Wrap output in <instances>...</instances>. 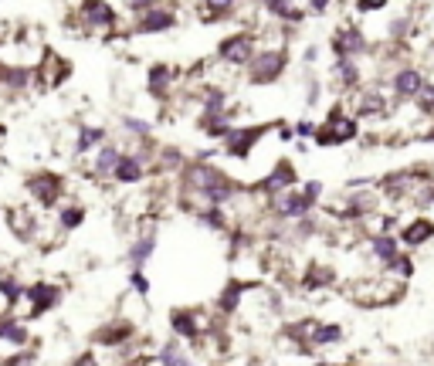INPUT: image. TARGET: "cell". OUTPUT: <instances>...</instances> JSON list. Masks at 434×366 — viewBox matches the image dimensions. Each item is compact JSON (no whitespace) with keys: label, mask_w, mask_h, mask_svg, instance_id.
<instances>
[{"label":"cell","mask_w":434,"mask_h":366,"mask_svg":"<svg viewBox=\"0 0 434 366\" xmlns=\"http://www.w3.org/2000/svg\"><path fill=\"white\" fill-rule=\"evenodd\" d=\"M241 197L237 180H231L217 163L190 160L180 170V207L184 210H204V207H228Z\"/></svg>","instance_id":"obj_1"},{"label":"cell","mask_w":434,"mask_h":366,"mask_svg":"<svg viewBox=\"0 0 434 366\" xmlns=\"http://www.w3.org/2000/svg\"><path fill=\"white\" fill-rule=\"evenodd\" d=\"M356 136H359V119L346 112L343 102H336V105L329 109L326 122L316 125L313 143H316V146H343V143H353Z\"/></svg>","instance_id":"obj_2"},{"label":"cell","mask_w":434,"mask_h":366,"mask_svg":"<svg viewBox=\"0 0 434 366\" xmlns=\"http://www.w3.org/2000/svg\"><path fill=\"white\" fill-rule=\"evenodd\" d=\"M391 112V99L380 92V88H356V105H353V116L356 119H377V116H387Z\"/></svg>","instance_id":"obj_14"},{"label":"cell","mask_w":434,"mask_h":366,"mask_svg":"<svg viewBox=\"0 0 434 366\" xmlns=\"http://www.w3.org/2000/svg\"><path fill=\"white\" fill-rule=\"evenodd\" d=\"M387 272H391L394 278H400V282H407V278L414 275V258L400 251V258H397V261H394V265H391V268H387Z\"/></svg>","instance_id":"obj_41"},{"label":"cell","mask_w":434,"mask_h":366,"mask_svg":"<svg viewBox=\"0 0 434 366\" xmlns=\"http://www.w3.org/2000/svg\"><path fill=\"white\" fill-rule=\"evenodd\" d=\"M184 153H180V150H177V146H163V150H159L157 153V170L159 173H170V170H177V173H180V170H184Z\"/></svg>","instance_id":"obj_33"},{"label":"cell","mask_w":434,"mask_h":366,"mask_svg":"<svg viewBox=\"0 0 434 366\" xmlns=\"http://www.w3.org/2000/svg\"><path fill=\"white\" fill-rule=\"evenodd\" d=\"M268 122H258V125H235L228 136H224V156L228 160H248L255 153V146L268 136Z\"/></svg>","instance_id":"obj_4"},{"label":"cell","mask_w":434,"mask_h":366,"mask_svg":"<svg viewBox=\"0 0 434 366\" xmlns=\"http://www.w3.org/2000/svg\"><path fill=\"white\" fill-rule=\"evenodd\" d=\"M72 366H99V360H95L92 353H81V356H79V360H75Z\"/></svg>","instance_id":"obj_50"},{"label":"cell","mask_w":434,"mask_h":366,"mask_svg":"<svg viewBox=\"0 0 434 366\" xmlns=\"http://www.w3.org/2000/svg\"><path fill=\"white\" fill-rule=\"evenodd\" d=\"M244 292H248V285L241 282V278H231V282L224 285V292L217 295V312H224V316L237 312V305H241Z\"/></svg>","instance_id":"obj_26"},{"label":"cell","mask_w":434,"mask_h":366,"mask_svg":"<svg viewBox=\"0 0 434 366\" xmlns=\"http://www.w3.org/2000/svg\"><path fill=\"white\" fill-rule=\"evenodd\" d=\"M34 68H7V79H3V88H10V92H24V88H31V81H34Z\"/></svg>","instance_id":"obj_32"},{"label":"cell","mask_w":434,"mask_h":366,"mask_svg":"<svg viewBox=\"0 0 434 366\" xmlns=\"http://www.w3.org/2000/svg\"><path fill=\"white\" fill-rule=\"evenodd\" d=\"M391 0H356V10L359 14H377V10H384Z\"/></svg>","instance_id":"obj_45"},{"label":"cell","mask_w":434,"mask_h":366,"mask_svg":"<svg viewBox=\"0 0 434 366\" xmlns=\"http://www.w3.org/2000/svg\"><path fill=\"white\" fill-rule=\"evenodd\" d=\"M119 156H122V150H119L116 143H102V146L95 150V156H92V173H95V176H112Z\"/></svg>","instance_id":"obj_20"},{"label":"cell","mask_w":434,"mask_h":366,"mask_svg":"<svg viewBox=\"0 0 434 366\" xmlns=\"http://www.w3.org/2000/svg\"><path fill=\"white\" fill-rule=\"evenodd\" d=\"M333 54L336 58H359V54H366L370 51V41H366V34L356 28V24H343L336 34H333Z\"/></svg>","instance_id":"obj_9"},{"label":"cell","mask_w":434,"mask_h":366,"mask_svg":"<svg viewBox=\"0 0 434 366\" xmlns=\"http://www.w3.org/2000/svg\"><path fill=\"white\" fill-rule=\"evenodd\" d=\"M397 238L404 247H424V244L434 238V217L428 214H417L414 221H407L400 231H397Z\"/></svg>","instance_id":"obj_17"},{"label":"cell","mask_w":434,"mask_h":366,"mask_svg":"<svg viewBox=\"0 0 434 366\" xmlns=\"http://www.w3.org/2000/svg\"><path fill=\"white\" fill-rule=\"evenodd\" d=\"M122 125H126V132L129 136H136V139H150V132H153V125L146 119H136V116H122Z\"/></svg>","instance_id":"obj_40"},{"label":"cell","mask_w":434,"mask_h":366,"mask_svg":"<svg viewBox=\"0 0 434 366\" xmlns=\"http://www.w3.org/2000/svg\"><path fill=\"white\" fill-rule=\"evenodd\" d=\"M370 241H366V247H370V254L384 265V272L394 265L397 258H400V251H404V244H400V238H397L394 231H377V234H366Z\"/></svg>","instance_id":"obj_15"},{"label":"cell","mask_w":434,"mask_h":366,"mask_svg":"<svg viewBox=\"0 0 434 366\" xmlns=\"http://www.w3.org/2000/svg\"><path fill=\"white\" fill-rule=\"evenodd\" d=\"M79 17L85 28H99V31H112L119 21L116 7L109 0H81L79 3Z\"/></svg>","instance_id":"obj_10"},{"label":"cell","mask_w":434,"mask_h":366,"mask_svg":"<svg viewBox=\"0 0 434 366\" xmlns=\"http://www.w3.org/2000/svg\"><path fill=\"white\" fill-rule=\"evenodd\" d=\"M292 129H295V136H299V139H313V136H316V122H313V119H299Z\"/></svg>","instance_id":"obj_44"},{"label":"cell","mask_w":434,"mask_h":366,"mask_svg":"<svg viewBox=\"0 0 434 366\" xmlns=\"http://www.w3.org/2000/svg\"><path fill=\"white\" fill-rule=\"evenodd\" d=\"M258 51V41L251 31H241V34H231L217 44V61L221 65H231V68H244Z\"/></svg>","instance_id":"obj_5"},{"label":"cell","mask_w":434,"mask_h":366,"mask_svg":"<svg viewBox=\"0 0 434 366\" xmlns=\"http://www.w3.org/2000/svg\"><path fill=\"white\" fill-rule=\"evenodd\" d=\"M299 183V173H295V163L292 160H278L268 173H265V180H262V194L265 197H275V194H285V190H292Z\"/></svg>","instance_id":"obj_13"},{"label":"cell","mask_w":434,"mask_h":366,"mask_svg":"<svg viewBox=\"0 0 434 366\" xmlns=\"http://www.w3.org/2000/svg\"><path fill=\"white\" fill-rule=\"evenodd\" d=\"M28 194H31L41 207L51 210V207H58L61 197H65V180H61L55 170H41V173H34V176L28 180Z\"/></svg>","instance_id":"obj_6"},{"label":"cell","mask_w":434,"mask_h":366,"mask_svg":"<svg viewBox=\"0 0 434 366\" xmlns=\"http://www.w3.org/2000/svg\"><path fill=\"white\" fill-rule=\"evenodd\" d=\"M170 325H173V332H177L180 339H197L200 336V316L190 312V309H173Z\"/></svg>","instance_id":"obj_22"},{"label":"cell","mask_w":434,"mask_h":366,"mask_svg":"<svg viewBox=\"0 0 434 366\" xmlns=\"http://www.w3.org/2000/svg\"><path fill=\"white\" fill-rule=\"evenodd\" d=\"M58 224H61V231H75L85 224V207L81 203H61L58 207Z\"/></svg>","instance_id":"obj_29"},{"label":"cell","mask_w":434,"mask_h":366,"mask_svg":"<svg viewBox=\"0 0 434 366\" xmlns=\"http://www.w3.org/2000/svg\"><path fill=\"white\" fill-rule=\"evenodd\" d=\"M159 3H163V0H126V7L136 10V17L146 14V10H153V7H159Z\"/></svg>","instance_id":"obj_46"},{"label":"cell","mask_w":434,"mask_h":366,"mask_svg":"<svg viewBox=\"0 0 434 366\" xmlns=\"http://www.w3.org/2000/svg\"><path fill=\"white\" fill-rule=\"evenodd\" d=\"M299 190H302V197H306V201L313 203V207H316V203L322 201V194H326V187H322V180H306V183H302Z\"/></svg>","instance_id":"obj_42"},{"label":"cell","mask_w":434,"mask_h":366,"mask_svg":"<svg viewBox=\"0 0 434 366\" xmlns=\"http://www.w3.org/2000/svg\"><path fill=\"white\" fill-rule=\"evenodd\" d=\"M278 139H282V143H292V139H295V129H292V125H278Z\"/></svg>","instance_id":"obj_49"},{"label":"cell","mask_w":434,"mask_h":366,"mask_svg":"<svg viewBox=\"0 0 434 366\" xmlns=\"http://www.w3.org/2000/svg\"><path fill=\"white\" fill-rule=\"evenodd\" d=\"M194 217L210 231H228V207H204Z\"/></svg>","instance_id":"obj_30"},{"label":"cell","mask_w":434,"mask_h":366,"mask_svg":"<svg viewBox=\"0 0 434 366\" xmlns=\"http://www.w3.org/2000/svg\"><path fill=\"white\" fill-rule=\"evenodd\" d=\"M343 339V329L339 325H316V336H313V346H329V343H339Z\"/></svg>","instance_id":"obj_39"},{"label":"cell","mask_w":434,"mask_h":366,"mask_svg":"<svg viewBox=\"0 0 434 366\" xmlns=\"http://www.w3.org/2000/svg\"><path fill=\"white\" fill-rule=\"evenodd\" d=\"M306 105H319V81H309V92H306Z\"/></svg>","instance_id":"obj_47"},{"label":"cell","mask_w":434,"mask_h":366,"mask_svg":"<svg viewBox=\"0 0 434 366\" xmlns=\"http://www.w3.org/2000/svg\"><path fill=\"white\" fill-rule=\"evenodd\" d=\"M0 339H3V343H14V346H24V343H28V329L17 323L14 316H3V319H0Z\"/></svg>","instance_id":"obj_31"},{"label":"cell","mask_w":434,"mask_h":366,"mask_svg":"<svg viewBox=\"0 0 434 366\" xmlns=\"http://www.w3.org/2000/svg\"><path fill=\"white\" fill-rule=\"evenodd\" d=\"M333 81L339 85V88H359L363 85V72H359V61L356 58H336V65H333Z\"/></svg>","instance_id":"obj_19"},{"label":"cell","mask_w":434,"mask_h":366,"mask_svg":"<svg viewBox=\"0 0 434 366\" xmlns=\"http://www.w3.org/2000/svg\"><path fill=\"white\" fill-rule=\"evenodd\" d=\"M153 251H157V234H139V238L132 241V247H129V265L143 272L146 261L153 258Z\"/></svg>","instance_id":"obj_27"},{"label":"cell","mask_w":434,"mask_h":366,"mask_svg":"<svg viewBox=\"0 0 434 366\" xmlns=\"http://www.w3.org/2000/svg\"><path fill=\"white\" fill-rule=\"evenodd\" d=\"M237 0H204V21H221L228 14H235Z\"/></svg>","instance_id":"obj_36"},{"label":"cell","mask_w":434,"mask_h":366,"mask_svg":"<svg viewBox=\"0 0 434 366\" xmlns=\"http://www.w3.org/2000/svg\"><path fill=\"white\" fill-rule=\"evenodd\" d=\"M428 81V75L414 65H400L394 75H391V95L404 99V102H414V95L421 92V85Z\"/></svg>","instance_id":"obj_11"},{"label":"cell","mask_w":434,"mask_h":366,"mask_svg":"<svg viewBox=\"0 0 434 366\" xmlns=\"http://www.w3.org/2000/svg\"><path fill=\"white\" fill-rule=\"evenodd\" d=\"M333 282H336V272H333L329 265L313 261V265L306 268V275H302V292H322V288H329Z\"/></svg>","instance_id":"obj_21"},{"label":"cell","mask_w":434,"mask_h":366,"mask_svg":"<svg viewBox=\"0 0 434 366\" xmlns=\"http://www.w3.org/2000/svg\"><path fill=\"white\" fill-rule=\"evenodd\" d=\"M319 366H333V363H319Z\"/></svg>","instance_id":"obj_52"},{"label":"cell","mask_w":434,"mask_h":366,"mask_svg":"<svg viewBox=\"0 0 434 366\" xmlns=\"http://www.w3.org/2000/svg\"><path fill=\"white\" fill-rule=\"evenodd\" d=\"M173 81H177V72L170 68V65H163V61H157L150 72H146V92L153 95V99H166L170 95V88H173Z\"/></svg>","instance_id":"obj_18"},{"label":"cell","mask_w":434,"mask_h":366,"mask_svg":"<svg viewBox=\"0 0 434 366\" xmlns=\"http://www.w3.org/2000/svg\"><path fill=\"white\" fill-rule=\"evenodd\" d=\"M268 207L275 210L278 221H302V217H309L316 207L302 197V190L299 187H292V190H285V194H275V197H268Z\"/></svg>","instance_id":"obj_7"},{"label":"cell","mask_w":434,"mask_h":366,"mask_svg":"<svg viewBox=\"0 0 434 366\" xmlns=\"http://www.w3.org/2000/svg\"><path fill=\"white\" fill-rule=\"evenodd\" d=\"M414 109H417L421 116L434 119V81L431 79L424 81V85H421V92L414 95Z\"/></svg>","instance_id":"obj_35"},{"label":"cell","mask_w":434,"mask_h":366,"mask_svg":"<svg viewBox=\"0 0 434 366\" xmlns=\"http://www.w3.org/2000/svg\"><path fill=\"white\" fill-rule=\"evenodd\" d=\"M159 363L163 366H194L190 363V356L180 349V343H163V349H159Z\"/></svg>","instance_id":"obj_34"},{"label":"cell","mask_w":434,"mask_h":366,"mask_svg":"<svg viewBox=\"0 0 434 366\" xmlns=\"http://www.w3.org/2000/svg\"><path fill=\"white\" fill-rule=\"evenodd\" d=\"M0 298L3 302H21L24 298V285L17 282V278H10V275H0Z\"/></svg>","instance_id":"obj_38"},{"label":"cell","mask_w":434,"mask_h":366,"mask_svg":"<svg viewBox=\"0 0 434 366\" xmlns=\"http://www.w3.org/2000/svg\"><path fill=\"white\" fill-rule=\"evenodd\" d=\"M173 28H177V14L163 3L132 21V34H163V31H173Z\"/></svg>","instance_id":"obj_12"},{"label":"cell","mask_w":434,"mask_h":366,"mask_svg":"<svg viewBox=\"0 0 434 366\" xmlns=\"http://www.w3.org/2000/svg\"><path fill=\"white\" fill-rule=\"evenodd\" d=\"M34 72L44 75V85H48V88H55V85H61V81L68 79V72H72V68H68V61H61L58 54H51V51H48V54H44V65L34 68Z\"/></svg>","instance_id":"obj_23"},{"label":"cell","mask_w":434,"mask_h":366,"mask_svg":"<svg viewBox=\"0 0 434 366\" xmlns=\"http://www.w3.org/2000/svg\"><path fill=\"white\" fill-rule=\"evenodd\" d=\"M129 336H132V325H129V323H119V325H106V329H102L95 339H99V343H109V346H116V343L129 339Z\"/></svg>","instance_id":"obj_37"},{"label":"cell","mask_w":434,"mask_h":366,"mask_svg":"<svg viewBox=\"0 0 434 366\" xmlns=\"http://www.w3.org/2000/svg\"><path fill=\"white\" fill-rule=\"evenodd\" d=\"M24 302H28V319H41L48 309H55L61 302V288L51 282L24 285Z\"/></svg>","instance_id":"obj_8"},{"label":"cell","mask_w":434,"mask_h":366,"mask_svg":"<svg viewBox=\"0 0 434 366\" xmlns=\"http://www.w3.org/2000/svg\"><path fill=\"white\" fill-rule=\"evenodd\" d=\"M288 68V51L285 48H258L255 58L244 65L248 85H275Z\"/></svg>","instance_id":"obj_3"},{"label":"cell","mask_w":434,"mask_h":366,"mask_svg":"<svg viewBox=\"0 0 434 366\" xmlns=\"http://www.w3.org/2000/svg\"><path fill=\"white\" fill-rule=\"evenodd\" d=\"M7 68H10V65H3V61H0V88H3V79H7Z\"/></svg>","instance_id":"obj_51"},{"label":"cell","mask_w":434,"mask_h":366,"mask_svg":"<svg viewBox=\"0 0 434 366\" xmlns=\"http://www.w3.org/2000/svg\"><path fill=\"white\" fill-rule=\"evenodd\" d=\"M262 7H265L272 17L285 21V24H302V17H306V10L295 7V0H262Z\"/></svg>","instance_id":"obj_25"},{"label":"cell","mask_w":434,"mask_h":366,"mask_svg":"<svg viewBox=\"0 0 434 366\" xmlns=\"http://www.w3.org/2000/svg\"><path fill=\"white\" fill-rule=\"evenodd\" d=\"M329 3H333V0H309V10H313V14H326Z\"/></svg>","instance_id":"obj_48"},{"label":"cell","mask_w":434,"mask_h":366,"mask_svg":"<svg viewBox=\"0 0 434 366\" xmlns=\"http://www.w3.org/2000/svg\"><path fill=\"white\" fill-rule=\"evenodd\" d=\"M102 143H106V129L102 125H81L79 136H75V153L85 156L88 150H99Z\"/></svg>","instance_id":"obj_28"},{"label":"cell","mask_w":434,"mask_h":366,"mask_svg":"<svg viewBox=\"0 0 434 366\" xmlns=\"http://www.w3.org/2000/svg\"><path fill=\"white\" fill-rule=\"evenodd\" d=\"M7 224H10V231L17 234V238H24V241H31L34 238V217L28 214V207H7Z\"/></svg>","instance_id":"obj_24"},{"label":"cell","mask_w":434,"mask_h":366,"mask_svg":"<svg viewBox=\"0 0 434 366\" xmlns=\"http://www.w3.org/2000/svg\"><path fill=\"white\" fill-rule=\"evenodd\" d=\"M143 176H146V156L143 153H122L116 163V170H112V180L122 183V187H136V183H143Z\"/></svg>","instance_id":"obj_16"},{"label":"cell","mask_w":434,"mask_h":366,"mask_svg":"<svg viewBox=\"0 0 434 366\" xmlns=\"http://www.w3.org/2000/svg\"><path fill=\"white\" fill-rule=\"evenodd\" d=\"M129 285H132V292H136V295H150V278H146L139 268H132V272H129Z\"/></svg>","instance_id":"obj_43"}]
</instances>
